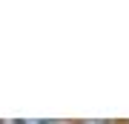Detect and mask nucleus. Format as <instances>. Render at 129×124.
<instances>
[{"label":"nucleus","instance_id":"f257e3e1","mask_svg":"<svg viewBox=\"0 0 129 124\" xmlns=\"http://www.w3.org/2000/svg\"><path fill=\"white\" fill-rule=\"evenodd\" d=\"M95 124H109V121H95Z\"/></svg>","mask_w":129,"mask_h":124}]
</instances>
